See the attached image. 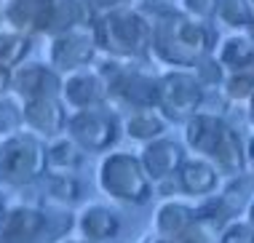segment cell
<instances>
[{
	"instance_id": "obj_32",
	"label": "cell",
	"mask_w": 254,
	"mask_h": 243,
	"mask_svg": "<svg viewBox=\"0 0 254 243\" xmlns=\"http://www.w3.org/2000/svg\"><path fill=\"white\" fill-rule=\"evenodd\" d=\"M94 5H97L99 13H107V11H118V8H128V5H134V0H91Z\"/></svg>"
},
{
	"instance_id": "obj_36",
	"label": "cell",
	"mask_w": 254,
	"mask_h": 243,
	"mask_svg": "<svg viewBox=\"0 0 254 243\" xmlns=\"http://www.w3.org/2000/svg\"><path fill=\"white\" fill-rule=\"evenodd\" d=\"M246 104H249V121H252V126H254V96H252Z\"/></svg>"
},
{
	"instance_id": "obj_15",
	"label": "cell",
	"mask_w": 254,
	"mask_h": 243,
	"mask_svg": "<svg viewBox=\"0 0 254 243\" xmlns=\"http://www.w3.org/2000/svg\"><path fill=\"white\" fill-rule=\"evenodd\" d=\"M225 128H228L225 118L198 110L195 115H190L188 121H185V142H188L190 150H195V152H201V155L209 158L211 152H214L217 142L222 139Z\"/></svg>"
},
{
	"instance_id": "obj_1",
	"label": "cell",
	"mask_w": 254,
	"mask_h": 243,
	"mask_svg": "<svg viewBox=\"0 0 254 243\" xmlns=\"http://www.w3.org/2000/svg\"><path fill=\"white\" fill-rule=\"evenodd\" d=\"M153 22V57L166 67L177 69H193V64L206 54H211L214 32L209 22H198L188 16L182 8H169Z\"/></svg>"
},
{
	"instance_id": "obj_23",
	"label": "cell",
	"mask_w": 254,
	"mask_h": 243,
	"mask_svg": "<svg viewBox=\"0 0 254 243\" xmlns=\"http://www.w3.org/2000/svg\"><path fill=\"white\" fill-rule=\"evenodd\" d=\"M30 48H32L30 35L19 30H3L0 32V64L8 69H16L27 59Z\"/></svg>"
},
{
	"instance_id": "obj_29",
	"label": "cell",
	"mask_w": 254,
	"mask_h": 243,
	"mask_svg": "<svg viewBox=\"0 0 254 243\" xmlns=\"http://www.w3.org/2000/svg\"><path fill=\"white\" fill-rule=\"evenodd\" d=\"M22 123H24L22 107L13 99H8V96H0V134L8 136L22 126Z\"/></svg>"
},
{
	"instance_id": "obj_27",
	"label": "cell",
	"mask_w": 254,
	"mask_h": 243,
	"mask_svg": "<svg viewBox=\"0 0 254 243\" xmlns=\"http://www.w3.org/2000/svg\"><path fill=\"white\" fill-rule=\"evenodd\" d=\"M46 192L54 200H59V203H75L80 198V182L70 171H59L46 179Z\"/></svg>"
},
{
	"instance_id": "obj_5",
	"label": "cell",
	"mask_w": 254,
	"mask_h": 243,
	"mask_svg": "<svg viewBox=\"0 0 254 243\" xmlns=\"http://www.w3.org/2000/svg\"><path fill=\"white\" fill-rule=\"evenodd\" d=\"M99 72L107 80L110 99L128 110L139 107H158V78L142 72L136 67H128L123 59L107 57L105 67H99Z\"/></svg>"
},
{
	"instance_id": "obj_25",
	"label": "cell",
	"mask_w": 254,
	"mask_h": 243,
	"mask_svg": "<svg viewBox=\"0 0 254 243\" xmlns=\"http://www.w3.org/2000/svg\"><path fill=\"white\" fill-rule=\"evenodd\" d=\"M254 13V5L249 0H219L217 5V22L225 24L228 30H246Z\"/></svg>"
},
{
	"instance_id": "obj_39",
	"label": "cell",
	"mask_w": 254,
	"mask_h": 243,
	"mask_svg": "<svg viewBox=\"0 0 254 243\" xmlns=\"http://www.w3.org/2000/svg\"><path fill=\"white\" fill-rule=\"evenodd\" d=\"M0 217H3V203H0Z\"/></svg>"
},
{
	"instance_id": "obj_17",
	"label": "cell",
	"mask_w": 254,
	"mask_h": 243,
	"mask_svg": "<svg viewBox=\"0 0 254 243\" xmlns=\"http://www.w3.org/2000/svg\"><path fill=\"white\" fill-rule=\"evenodd\" d=\"M46 8H49V0H5L3 19L11 30L35 35V32H43Z\"/></svg>"
},
{
	"instance_id": "obj_3",
	"label": "cell",
	"mask_w": 254,
	"mask_h": 243,
	"mask_svg": "<svg viewBox=\"0 0 254 243\" xmlns=\"http://www.w3.org/2000/svg\"><path fill=\"white\" fill-rule=\"evenodd\" d=\"M97 182L102 192L121 203H145L150 198V177L142 166V158L131 152H110L102 158Z\"/></svg>"
},
{
	"instance_id": "obj_20",
	"label": "cell",
	"mask_w": 254,
	"mask_h": 243,
	"mask_svg": "<svg viewBox=\"0 0 254 243\" xmlns=\"http://www.w3.org/2000/svg\"><path fill=\"white\" fill-rule=\"evenodd\" d=\"M123 128H126V134L131 136L134 142L147 144V142H153V139L163 136V131H166V115L158 107H139V110H131V113H128Z\"/></svg>"
},
{
	"instance_id": "obj_35",
	"label": "cell",
	"mask_w": 254,
	"mask_h": 243,
	"mask_svg": "<svg viewBox=\"0 0 254 243\" xmlns=\"http://www.w3.org/2000/svg\"><path fill=\"white\" fill-rule=\"evenodd\" d=\"M246 214H249V222L254 225V198L249 200V206H246Z\"/></svg>"
},
{
	"instance_id": "obj_13",
	"label": "cell",
	"mask_w": 254,
	"mask_h": 243,
	"mask_svg": "<svg viewBox=\"0 0 254 243\" xmlns=\"http://www.w3.org/2000/svg\"><path fill=\"white\" fill-rule=\"evenodd\" d=\"M22 115L24 126L40 136H57L62 128H67L64 102H59V96H38L22 102Z\"/></svg>"
},
{
	"instance_id": "obj_22",
	"label": "cell",
	"mask_w": 254,
	"mask_h": 243,
	"mask_svg": "<svg viewBox=\"0 0 254 243\" xmlns=\"http://www.w3.org/2000/svg\"><path fill=\"white\" fill-rule=\"evenodd\" d=\"M252 54H254V40L249 38V35H241V32H236V35H228V38H222L217 43L214 48V57L222 61V67L228 69H241L246 61L252 59Z\"/></svg>"
},
{
	"instance_id": "obj_30",
	"label": "cell",
	"mask_w": 254,
	"mask_h": 243,
	"mask_svg": "<svg viewBox=\"0 0 254 243\" xmlns=\"http://www.w3.org/2000/svg\"><path fill=\"white\" fill-rule=\"evenodd\" d=\"M219 243H254V225L246 222H228L219 233Z\"/></svg>"
},
{
	"instance_id": "obj_8",
	"label": "cell",
	"mask_w": 254,
	"mask_h": 243,
	"mask_svg": "<svg viewBox=\"0 0 254 243\" xmlns=\"http://www.w3.org/2000/svg\"><path fill=\"white\" fill-rule=\"evenodd\" d=\"M97 38L91 27H72L67 32L51 35L49 43V64L59 72H75V69L91 67L97 59Z\"/></svg>"
},
{
	"instance_id": "obj_2",
	"label": "cell",
	"mask_w": 254,
	"mask_h": 243,
	"mask_svg": "<svg viewBox=\"0 0 254 243\" xmlns=\"http://www.w3.org/2000/svg\"><path fill=\"white\" fill-rule=\"evenodd\" d=\"M91 30L99 51L105 57L123 61L142 59L150 51V43H153V22L139 8H131V5L99 13Z\"/></svg>"
},
{
	"instance_id": "obj_21",
	"label": "cell",
	"mask_w": 254,
	"mask_h": 243,
	"mask_svg": "<svg viewBox=\"0 0 254 243\" xmlns=\"http://www.w3.org/2000/svg\"><path fill=\"white\" fill-rule=\"evenodd\" d=\"M211 163L217 166L219 171L225 174H241L244 171V163H246V150L241 144V139H238V134L233 131L230 126L225 128L222 139L217 142L214 152H211Z\"/></svg>"
},
{
	"instance_id": "obj_34",
	"label": "cell",
	"mask_w": 254,
	"mask_h": 243,
	"mask_svg": "<svg viewBox=\"0 0 254 243\" xmlns=\"http://www.w3.org/2000/svg\"><path fill=\"white\" fill-rule=\"evenodd\" d=\"M244 32L254 40V13H252V19H249V24H246V30H244Z\"/></svg>"
},
{
	"instance_id": "obj_31",
	"label": "cell",
	"mask_w": 254,
	"mask_h": 243,
	"mask_svg": "<svg viewBox=\"0 0 254 243\" xmlns=\"http://www.w3.org/2000/svg\"><path fill=\"white\" fill-rule=\"evenodd\" d=\"M219 0H180V8L198 22H211L217 16Z\"/></svg>"
},
{
	"instance_id": "obj_37",
	"label": "cell",
	"mask_w": 254,
	"mask_h": 243,
	"mask_svg": "<svg viewBox=\"0 0 254 243\" xmlns=\"http://www.w3.org/2000/svg\"><path fill=\"white\" fill-rule=\"evenodd\" d=\"M246 155H249V158H254V136L249 139V144H246Z\"/></svg>"
},
{
	"instance_id": "obj_6",
	"label": "cell",
	"mask_w": 254,
	"mask_h": 243,
	"mask_svg": "<svg viewBox=\"0 0 254 243\" xmlns=\"http://www.w3.org/2000/svg\"><path fill=\"white\" fill-rule=\"evenodd\" d=\"M206 88L198 83L193 69L171 67L158 78V110L166 115V121L185 123L190 115H195L203 104Z\"/></svg>"
},
{
	"instance_id": "obj_7",
	"label": "cell",
	"mask_w": 254,
	"mask_h": 243,
	"mask_svg": "<svg viewBox=\"0 0 254 243\" xmlns=\"http://www.w3.org/2000/svg\"><path fill=\"white\" fill-rule=\"evenodd\" d=\"M67 136H72L86 152H105L118 139V121L105 104L75 110V115L67 118Z\"/></svg>"
},
{
	"instance_id": "obj_28",
	"label": "cell",
	"mask_w": 254,
	"mask_h": 243,
	"mask_svg": "<svg viewBox=\"0 0 254 243\" xmlns=\"http://www.w3.org/2000/svg\"><path fill=\"white\" fill-rule=\"evenodd\" d=\"M193 75L198 78V83H201L203 88H217L225 83L228 69L222 67V61H219L214 54H206V57H201L193 64Z\"/></svg>"
},
{
	"instance_id": "obj_19",
	"label": "cell",
	"mask_w": 254,
	"mask_h": 243,
	"mask_svg": "<svg viewBox=\"0 0 254 243\" xmlns=\"http://www.w3.org/2000/svg\"><path fill=\"white\" fill-rule=\"evenodd\" d=\"M78 227L83 233V238L88 243H105L110 238H115L121 230V222L110 208L105 206H88L78 219Z\"/></svg>"
},
{
	"instance_id": "obj_38",
	"label": "cell",
	"mask_w": 254,
	"mask_h": 243,
	"mask_svg": "<svg viewBox=\"0 0 254 243\" xmlns=\"http://www.w3.org/2000/svg\"><path fill=\"white\" fill-rule=\"evenodd\" d=\"M244 69H249V72L254 75V54H252V59H249V61H246V64H244Z\"/></svg>"
},
{
	"instance_id": "obj_11",
	"label": "cell",
	"mask_w": 254,
	"mask_h": 243,
	"mask_svg": "<svg viewBox=\"0 0 254 243\" xmlns=\"http://www.w3.org/2000/svg\"><path fill=\"white\" fill-rule=\"evenodd\" d=\"M99 11L91 0H49L43 35H59L72 27H94Z\"/></svg>"
},
{
	"instance_id": "obj_24",
	"label": "cell",
	"mask_w": 254,
	"mask_h": 243,
	"mask_svg": "<svg viewBox=\"0 0 254 243\" xmlns=\"http://www.w3.org/2000/svg\"><path fill=\"white\" fill-rule=\"evenodd\" d=\"M83 147L75 142L72 136H64V139H57L51 142L49 147V166H54L57 171H75L80 163H83Z\"/></svg>"
},
{
	"instance_id": "obj_26",
	"label": "cell",
	"mask_w": 254,
	"mask_h": 243,
	"mask_svg": "<svg viewBox=\"0 0 254 243\" xmlns=\"http://www.w3.org/2000/svg\"><path fill=\"white\" fill-rule=\"evenodd\" d=\"M222 94H225V99H230V102H249L254 96V75L244 67L230 69V72L225 75Z\"/></svg>"
},
{
	"instance_id": "obj_4",
	"label": "cell",
	"mask_w": 254,
	"mask_h": 243,
	"mask_svg": "<svg viewBox=\"0 0 254 243\" xmlns=\"http://www.w3.org/2000/svg\"><path fill=\"white\" fill-rule=\"evenodd\" d=\"M49 169V147L32 134H8L0 142V179L11 187L38 182Z\"/></svg>"
},
{
	"instance_id": "obj_18",
	"label": "cell",
	"mask_w": 254,
	"mask_h": 243,
	"mask_svg": "<svg viewBox=\"0 0 254 243\" xmlns=\"http://www.w3.org/2000/svg\"><path fill=\"white\" fill-rule=\"evenodd\" d=\"M177 177H180V187L188 195H209L219 182V169L206 158H185Z\"/></svg>"
},
{
	"instance_id": "obj_40",
	"label": "cell",
	"mask_w": 254,
	"mask_h": 243,
	"mask_svg": "<svg viewBox=\"0 0 254 243\" xmlns=\"http://www.w3.org/2000/svg\"><path fill=\"white\" fill-rule=\"evenodd\" d=\"M0 5H5V0H0Z\"/></svg>"
},
{
	"instance_id": "obj_9",
	"label": "cell",
	"mask_w": 254,
	"mask_h": 243,
	"mask_svg": "<svg viewBox=\"0 0 254 243\" xmlns=\"http://www.w3.org/2000/svg\"><path fill=\"white\" fill-rule=\"evenodd\" d=\"M110 99L107 91V80L99 69H75L67 72L62 80V102L72 110H88V107H99Z\"/></svg>"
},
{
	"instance_id": "obj_33",
	"label": "cell",
	"mask_w": 254,
	"mask_h": 243,
	"mask_svg": "<svg viewBox=\"0 0 254 243\" xmlns=\"http://www.w3.org/2000/svg\"><path fill=\"white\" fill-rule=\"evenodd\" d=\"M11 80H13V69L0 64V96H3L5 91H11Z\"/></svg>"
},
{
	"instance_id": "obj_16",
	"label": "cell",
	"mask_w": 254,
	"mask_h": 243,
	"mask_svg": "<svg viewBox=\"0 0 254 243\" xmlns=\"http://www.w3.org/2000/svg\"><path fill=\"white\" fill-rule=\"evenodd\" d=\"M195 222H198V211L180 203V200H166V203H161L155 211V217H153L155 233L166 241L188 238V233L195 227Z\"/></svg>"
},
{
	"instance_id": "obj_10",
	"label": "cell",
	"mask_w": 254,
	"mask_h": 243,
	"mask_svg": "<svg viewBox=\"0 0 254 243\" xmlns=\"http://www.w3.org/2000/svg\"><path fill=\"white\" fill-rule=\"evenodd\" d=\"M62 72L54 69L51 64H40V61H30V64H19L13 69L11 91L22 102L38 99V96H62Z\"/></svg>"
},
{
	"instance_id": "obj_41",
	"label": "cell",
	"mask_w": 254,
	"mask_h": 243,
	"mask_svg": "<svg viewBox=\"0 0 254 243\" xmlns=\"http://www.w3.org/2000/svg\"><path fill=\"white\" fill-rule=\"evenodd\" d=\"M163 243H171V241H166V238H163Z\"/></svg>"
},
{
	"instance_id": "obj_14",
	"label": "cell",
	"mask_w": 254,
	"mask_h": 243,
	"mask_svg": "<svg viewBox=\"0 0 254 243\" xmlns=\"http://www.w3.org/2000/svg\"><path fill=\"white\" fill-rule=\"evenodd\" d=\"M185 163V150L174 139L158 136L153 142L145 144V152H142V166H145L150 179H169L174 177L177 171L182 169Z\"/></svg>"
},
{
	"instance_id": "obj_42",
	"label": "cell",
	"mask_w": 254,
	"mask_h": 243,
	"mask_svg": "<svg viewBox=\"0 0 254 243\" xmlns=\"http://www.w3.org/2000/svg\"><path fill=\"white\" fill-rule=\"evenodd\" d=\"M249 3H252V5H254V0H249Z\"/></svg>"
},
{
	"instance_id": "obj_12",
	"label": "cell",
	"mask_w": 254,
	"mask_h": 243,
	"mask_svg": "<svg viewBox=\"0 0 254 243\" xmlns=\"http://www.w3.org/2000/svg\"><path fill=\"white\" fill-rule=\"evenodd\" d=\"M46 227H49V214L32 206H19L0 219V238L3 243H38L40 238H46Z\"/></svg>"
}]
</instances>
